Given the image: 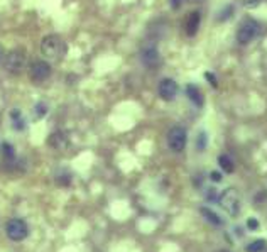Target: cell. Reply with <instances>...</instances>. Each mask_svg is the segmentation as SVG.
<instances>
[{"label": "cell", "mask_w": 267, "mask_h": 252, "mask_svg": "<svg viewBox=\"0 0 267 252\" xmlns=\"http://www.w3.org/2000/svg\"><path fill=\"white\" fill-rule=\"evenodd\" d=\"M68 51V46L63 41V38L58 34H48L41 41V52L51 61H60Z\"/></svg>", "instance_id": "6da1fadb"}, {"label": "cell", "mask_w": 267, "mask_h": 252, "mask_svg": "<svg viewBox=\"0 0 267 252\" xmlns=\"http://www.w3.org/2000/svg\"><path fill=\"white\" fill-rule=\"evenodd\" d=\"M260 32V24L257 22L254 17H246L242 22L238 24L237 29V42L246 46V44H250L254 39L259 36Z\"/></svg>", "instance_id": "7a4b0ae2"}, {"label": "cell", "mask_w": 267, "mask_h": 252, "mask_svg": "<svg viewBox=\"0 0 267 252\" xmlns=\"http://www.w3.org/2000/svg\"><path fill=\"white\" fill-rule=\"evenodd\" d=\"M218 203L230 216H237L240 214V205H242V200H240V194L235 188H226L220 194H218Z\"/></svg>", "instance_id": "3957f363"}, {"label": "cell", "mask_w": 267, "mask_h": 252, "mask_svg": "<svg viewBox=\"0 0 267 252\" xmlns=\"http://www.w3.org/2000/svg\"><path fill=\"white\" fill-rule=\"evenodd\" d=\"M166 142H168V148L172 152H183L186 148V142H188V132L181 126L171 127L166 136Z\"/></svg>", "instance_id": "277c9868"}, {"label": "cell", "mask_w": 267, "mask_h": 252, "mask_svg": "<svg viewBox=\"0 0 267 252\" xmlns=\"http://www.w3.org/2000/svg\"><path fill=\"white\" fill-rule=\"evenodd\" d=\"M26 52L22 50H14L6 54V60H4V66L8 73L12 74H20L26 68Z\"/></svg>", "instance_id": "5b68a950"}, {"label": "cell", "mask_w": 267, "mask_h": 252, "mask_svg": "<svg viewBox=\"0 0 267 252\" xmlns=\"http://www.w3.org/2000/svg\"><path fill=\"white\" fill-rule=\"evenodd\" d=\"M6 234L12 242H22L29 236V225L22 218H10L6 225Z\"/></svg>", "instance_id": "8992f818"}, {"label": "cell", "mask_w": 267, "mask_h": 252, "mask_svg": "<svg viewBox=\"0 0 267 252\" xmlns=\"http://www.w3.org/2000/svg\"><path fill=\"white\" fill-rule=\"evenodd\" d=\"M51 76V64L44 60H36L29 66V78L34 83H42Z\"/></svg>", "instance_id": "52a82bcc"}, {"label": "cell", "mask_w": 267, "mask_h": 252, "mask_svg": "<svg viewBox=\"0 0 267 252\" xmlns=\"http://www.w3.org/2000/svg\"><path fill=\"white\" fill-rule=\"evenodd\" d=\"M140 61L146 68L149 70H156L161 66V52L158 51L156 46H146L144 50L140 51Z\"/></svg>", "instance_id": "ba28073f"}, {"label": "cell", "mask_w": 267, "mask_h": 252, "mask_svg": "<svg viewBox=\"0 0 267 252\" xmlns=\"http://www.w3.org/2000/svg\"><path fill=\"white\" fill-rule=\"evenodd\" d=\"M178 90H180V86H178V83L172 78H162L161 82H159L158 94L164 102L174 100L176 95H178Z\"/></svg>", "instance_id": "9c48e42d"}, {"label": "cell", "mask_w": 267, "mask_h": 252, "mask_svg": "<svg viewBox=\"0 0 267 252\" xmlns=\"http://www.w3.org/2000/svg\"><path fill=\"white\" fill-rule=\"evenodd\" d=\"M48 144H50V148L56 149V151H64L70 146V136L64 130H56L50 136Z\"/></svg>", "instance_id": "30bf717a"}, {"label": "cell", "mask_w": 267, "mask_h": 252, "mask_svg": "<svg viewBox=\"0 0 267 252\" xmlns=\"http://www.w3.org/2000/svg\"><path fill=\"white\" fill-rule=\"evenodd\" d=\"M200 22H202V16H200L198 10L191 12V14L188 16V19H186V22H184V30L190 38L196 36V32L200 29Z\"/></svg>", "instance_id": "8fae6325"}, {"label": "cell", "mask_w": 267, "mask_h": 252, "mask_svg": "<svg viewBox=\"0 0 267 252\" xmlns=\"http://www.w3.org/2000/svg\"><path fill=\"white\" fill-rule=\"evenodd\" d=\"M186 95H188V98L193 102L194 105H196L198 108H202L203 107V104H204V98H203V94H202V90L196 86V85H193V83H190L188 86H186Z\"/></svg>", "instance_id": "7c38bea8"}, {"label": "cell", "mask_w": 267, "mask_h": 252, "mask_svg": "<svg viewBox=\"0 0 267 252\" xmlns=\"http://www.w3.org/2000/svg\"><path fill=\"white\" fill-rule=\"evenodd\" d=\"M10 126H12V129L17 130V132H22L26 129V118L24 116H22V112L19 108H14V110H10Z\"/></svg>", "instance_id": "4fadbf2b"}, {"label": "cell", "mask_w": 267, "mask_h": 252, "mask_svg": "<svg viewBox=\"0 0 267 252\" xmlns=\"http://www.w3.org/2000/svg\"><path fill=\"white\" fill-rule=\"evenodd\" d=\"M200 214L204 216V220H206V222H210L212 225H216V227H222V225L225 224L224 218H222L218 214H215L212 208H208V206H202V208H200Z\"/></svg>", "instance_id": "5bb4252c"}, {"label": "cell", "mask_w": 267, "mask_h": 252, "mask_svg": "<svg viewBox=\"0 0 267 252\" xmlns=\"http://www.w3.org/2000/svg\"><path fill=\"white\" fill-rule=\"evenodd\" d=\"M218 164H220L222 170L225 171V173H234L235 171V162H234V159L228 156V154H220L218 156Z\"/></svg>", "instance_id": "9a60e30c"}, {"label": "cell", "mask_w": 267, "mask_h": 252, "mask_svg": "<svg viewBox=\"0 0 267 252\" xmlns=\"http://www.w3.org/2000/svg\"><path fill=\"white\" fill-rule=\"evenodd\" d=\"M0 152H2V156H4V159H6L7 162H12V164H14V161H16L14 146L8 144V142H2V146H0Z\"/></svg>", "instance_id": "2e32d148"}, {"label": "cell", "mask_w": 267, "mask_h": 252, "mask_svg": "<svg viewBox=\"0 0 267 252\" xmlns=\"http://www.w3.org/2000/svg\"><path fill=\"white\" fill-rule=\"evenodd\" d=\"M48 110H50V107H48L46 102H38V104L34 105V118L36 120H41V118L46 117Z\"/></svg>", "instance_id": "e0dca14e"}, {"label": "cell", "mask_w": 267, "mask_h": 252, "mask_svg": "<svg viewBox=\"0 0 267 252\" xmlns=\"http://www.w3.org/2000/svg\"><path fill=\"white\" fill-rule=\"evenodd\" d=\"M267 247V240L264 238H257V240L250 242L248 246H246V252H260Z\"/></svg>", "instance_id": "ac0fdd59"}, {"label": "cell", "mask_w": 267, "mask_h": 252, "mask_svg": "<svg viewBox=\"0 0 267 252\" xmlns=\"http://www.w3.org/2000/svg\"><path fill=\"white\" fill-rule=\"evenodd\" d=\"M56 183L60 184V186H70L71 184V173L70 171L63 170L61 173L56 174Z\"/></svg>", "instance_id": "d6986e66"}, {"label": "cell", "mask_w": 267, "mask_h": 252, "mask_svg": "<svg viewBox=\"0 0 267 252\" xmlns=\"http://www.w3.org/2000/svg\"><path fill=\"white\" fill-rule=\"evenodd\" d=\"M206 146H208V134L204 130H202L198 134V137H196V149L202 152V151L206 149Z\"/></svg>", "instance_id": "ffe728a7"}, {"label": "cell", "mask_w": 267, "mask_h": 252, "mask_svg": "<svg viewBox=\"0 0 267 252\" xmlns=\"http://www.w3.org/2000/svg\"><path fill=\"white\" fill-rule=\"evenodd\" d=\"M262 2H264V0H242V6L246 8H256V7H259Z\"/></svg>", "instance_id": "44dd1931"}, {"label": "cell", "mask_w": 267, "mask_h": 252, "mask_svg": "<svg viewBox=\"0 0 267 252\" xmlns=\"http://www.w3.org/2000/svg\"><path fill=\"white\" fill-rule=\"evenodd\" d=\"M234 10H235L234 6H226V7H225V10L222 12V16L218 14V16H220V17H218V20H226V19H228V17H230V14H234Z\"/></svg>", "instance_id": "7402d4cb"}, {"label": "cell", "mask_w": 267, "mask_h": 252, "mask_svg": "<svg viewBox=\"0 0 267 252\" xmlns=\"http://www.w3.org/2000/svg\"><path fill=\"white\" fill-rule=\"evenodd\" d=\"M247 228H248V230H252V232L259 228V222H257L256 216H250V218H247Z\"/></svg>", "instance_id": "603a6c76"}, {"label": "cell", "mask_w": 267, "mask_h": 252, "mask_svg": "<svg viewBox=\"0 0 267 252\" xmlns=\"http://www.w3.org/2000/svg\"><path fill=\"white\" fill-rule=\"evenodd\" d=\"M204 78L208 80V82H210V85L213 86V88H216L218 86V82H216V76L213 73H210V72H206L204 73Z\"/></svg>", "instance_id": "cb8c5ba5"}, {"label": "cell", "mask_w": 267, "mask_h": 252, "mask_svg": "<svg viewBox=\"0 0 267 252\" xmlns=\"http://www.w3.org/2000/svg\"><path fill=\"white\" fill-rule=\"evenodd\" d=\"M210 178L213 183H220L222 180H224V176H222V173H218V171H212L210 173Z\"/></svg>", "instance_id": "d4e9b609"}, {"label": "cell", "mask_w": 267, "mask_h": 252, "mask_svg": "<svg viewBox=\"0 0 267 252\" xmlns=\"http://www.w3.org/2000/svg\"><path fill=\"white\" fill-rule=\"evenodd\" d=\"M206 198H208V200H218V193H216V190H215V188L206 190Z\"/></svg>", "instance_id": "484cf974"}, {"label": "cell", "mask_w": 267, "mask_h": 252, "mask_svg": "<svg viewBox=\"0 0 267 252\" xmlns=\"http://www.w3.org/2000/svg\"><path fill=\"white\" fill-rule=\"evenodd\" d=\"M183 2H184V0H169V4H171V7L174 8V10L183 6Z\"/></svg>", "instance_id": "4316f807"}, {"label": "cell", "mask_w": 267, "mask_h": 252, "mask_svg": "<svg viewBox=\"0 0 267 252\" xmlns=\"http://www.w3.org/2000/svg\"><path fill=\"white\" fill-rule=\"evenodd\" d=\"M259 200H260V202H266V200H267V193H266V192H259V193L256 194V203L259 202Z\"/></svg>", "instance_id": "83f0119b"}, {"label": "cell", "mask_w": 267, "mask_h": 252, "mask_svg": "<svg viewBox=\"0 0 267 252\" xmlns=\"http://www.w3.org/2000/svg\"><path fill=\"white\" fill-rule=\"evenodd\" d=\"M6 54H7L6 50H4V46H2V44H0V64L4 63V60H6Z\"/></svg>", "instance_id": "f1b7e54d"}, {"label": "cell", "mask_w": 267, "mask_h": 252, "mask_svg": "<svg viewBox=\"0 0 267 252\" xmlns=\"http://www.w3.org/2000/svg\"><path fill=\"white\" fill-rule=\"evenodd\" d=\"M216 252H228V250H216Z\"/></svg>", "instance_id": "f546056e"}]
</instances>
